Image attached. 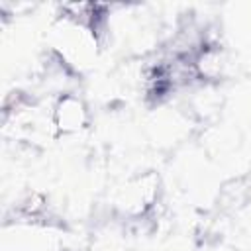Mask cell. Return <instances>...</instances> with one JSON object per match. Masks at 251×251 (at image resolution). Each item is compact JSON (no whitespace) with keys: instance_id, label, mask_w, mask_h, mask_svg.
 <instances>
[{"instance_id":"cell-1","label":"cell","mask_w":251,"mask_h":251,"mask_svg":"<svg viewBox=\"0 0 251 251\" xmlns=\"http://www.w3.org/2000/svg\"><path fill=\"white\" fill-rule=\"evenodd\" d=\"M53 118H55V126L61 131H76L86 122V110L78 98L65 96L59 100Z\"/></svg>"}]
</instances>
